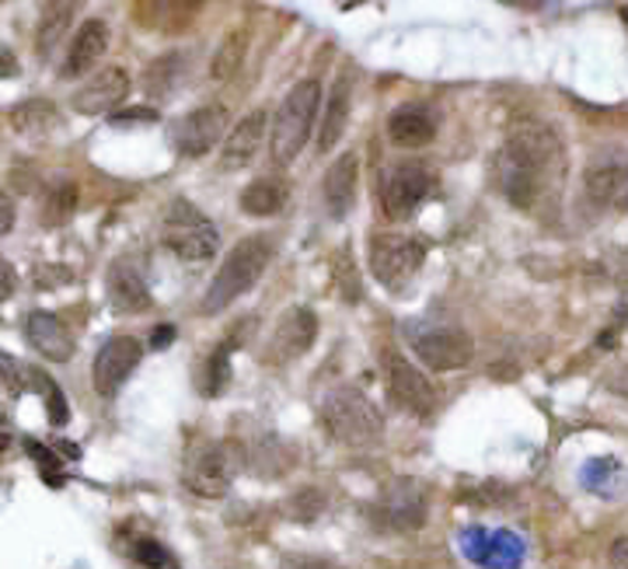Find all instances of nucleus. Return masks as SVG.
<instances>
[{
	"label": "nucleus",
	"mask_w": 628,
	"mask_h": 569,
	"mask_svg": "<svg viewBox=\"0 0 628 569\" xmlns=\"http://www.w3.org/2000/svg\"><path fill=\"white\" fill-rule=\"evenodd\" d=\"M356 182H359V158L356 155H342L339 161L329 164L326 179H321V196L335 220H342L356 203Z\"/></svg>",
	"instance_id": "obj_20"
},
{
	"label": "nucleus",
	"mask_w": 628,
	"mask_h": 569,
	"mask_svg": "<svg viewBox=\"0 0 628 569\" xmlns=\"http://www.w3.org/2000/svg\"><path fill=\"white\" fill-rule=\"evenodd\" d=\"M265 137V112H249L244 120L231 126L220 150V168L224 172H238V168H249L259 155V144Z\"/></svg>",
	"instance_id": "obj_17"
},
{
	"label": "nucleus",
	"mask_w": 628,
	"mask_h": 569,
	"mask_svg": "<svg viewBox=\"0 0 628 569\" xmlns=\"http://www.w3.org/2000/svg\"><path fill=\"white\" fill-rule=\"evenodd\" d=\"M168 339H175V326H158V335H155V346H164Z\"/></svg>",
	"instance_id": "obj_41"
},
{
	"label": "nucleus",
	"mask_w": 628,
	"mask_h": 569,
	"mask_svg": "<svg viewBox=\"0 0 628 569\" xmlns=\"http://www.w3.org/2000/svg\"><path fill=\"white\" fill-rule=\"evenodd\" d=\"M25 339L32 343V350L53 360V364H67L73 356V335L64 326L60 318L49 315V311H32L25 321Z\"/></svg>",
	"instance_id": "obj_18"
},
{
	"label": "nucleus",
	"mask_w": 628,
	"mask_h": 569,
	"mask_svg": "<svg viewBox=\"0 0 628 569\" xmlns=\"http://www.w3.org/2000/svg\"><path fill=\"white\" fill-rule=\"evenodd\" d=\"M346 120H350V81L342 78V81H335L332 102L326 105V120H321V133H318L321 155H329V150L339 144L342 129H346Z\"/></svg>",
	"instance_id": "obj_24"
},
{
	"label": "nucleus",
	"mask_w": 628,
	"mask_h": 569,
	"mask_svg": "<svg viewBox=\"0 0 628 569\" xmlns=\"http://www.w3.org/2000/svg\"><path fill=\"white\" fill-rule=\"evenodd\" d=\"M126 94H129V73L123 67H105L73 91L70 105L81 116H102V112L119 109Z\"/></svg>",
	"instance_id": "obj_14"
},
{
	"label": "nucleus",
	"mask_w": 628,
	"mask_h": 569,
	"mask_svg": "<svg viewBox=\"0 0 628 569\" xmlns=\"http://www.w3.org/2000/svg\"><path fill=\"white\" fill-rule=\"evenodd\" d=\"M140 360H144L140 339H133V335L109 339V343L99 350V356H94V371H91L94 391H99L102 398H112L126 385V377L140 367Z\"/></svg>",
	"instance_id": "obj_13"
},
{
	"label": "nucleus",
	"mask_w": 628,
	"mask_h": 569,
	"mask_svg": "<svg viewBox=\"0 0 628 569\" xmlns=\"http://www.w3.org/2000/svg\"><path fill=\"white\" fill-rule=\"evenodd\" d=\"M238 468H241V447L227 441H203L189 447L182 465V482L193 497L220 500L235 486Z\"/></svg>",
	"instance_id": "obj_5"
},
{
	"label": "nucleus",
	"mask_w": 628,
	"mask_h": 569,
	"mask_svg": "<svg viewBox=\"0 0 628 569\" xmlns=\"http://www.w3.org/2000/svg\"><path fill=\"white\" fill-rule=\"evenodd\" d=\"M412 350L430 371H461L475 360V343L465 329H426L412 335Z\"/></svg>",
	"instance_id": "obj_12"
},
{
	"label": "nucleus",
	"mask_w": 628,
	"mask_h": 569,
	"mask_svg": "<svg viewBox=\"0 0 628 569\" xmlns=\"http://www.w3.org/2000/svg\"><path fill=\"white\" fill-rule=\"evenodd\" d=\"M607 559H612V569H628V538H618Z\"/></svg>",
	"instance_id": "obj_38"
},
{
	"label": "nucleus",
	"mask_w": 628,
	"mask_h": 569,
	"mask_svg": "<svg viewBox=\"0 0 628 569\" xmlns=\"http://www.w3.org/2000/svg\"><path fill=\"white\" fill-rule=\"evenodd\" d=\"M377 521L391 531H415L426 524V489L415 479H395L377 497Z\"/></svg>",
	"instance_id": "obj_11"
},
{
	"label": "nucleus",
	"mask_w": 628,
	"mask_h": 569,
	"mask_svg": "<svg viewBox=\"0 0 628 569\" xmlns=\"http://www.w3.org/2000/svg\"><path fill=\"white\" fill-rule=\"evenodd\" d=\"M73 11H78L73 4H46L43 8V18H39V53L43 56H49L56 46H60V39L70 29Z\"/></svg>",
	"instance_id": "obj_28"
},
{
	"label": "nucleus",
	"mask_w": 628,
	"mask_h": 569,
	"mask_svg": "<svg viewBox=\"0 0 628 569\" xmlns=\"http://www.w3.org/2000/svg\"><path fill=\"white\" fill-rule=\"evenodd\" d=\"M615 468H618V465H615L612 458H597V462H590V465H586V471H583V482H586L590 489H601V482H604V479H612V476H615Z\"/></svg>",
	"instance_id": "obj_33"
},
{
	"label": "nucleus",
	"mask_w": 628,
	"mask_h": 569,
	"mask_svg": "<svg viewBox=\"0 0 628 569\" xmlns=\"http://www.w3.org/2000/svg\"><path fill=\"white\" fill-rule=\"evenodd\" d=\"M426 259V244L409 235H377L370 244V273L385 291H402Z\"/></svg>",
	"instance_id": "obj_7"
},
{
	"label": "nucleus",
	"mask_w": 628,
	"mask_h": 569,
	"mask_svg": "<svg viewBox=\"0 0 628 569\" xmlns=\"http://www.w3.org/2000/svg\"><path fill=\"white\" fill-rule=\"evenodd\" d=\"M179 73H182L179 53L161 56L158 64H150V70H147V88H150V94H168V91H175V78H179Z\"/></svg>",
	"instance_id": "obj_30"
},
{
	"label": "nucleus",
	"mask_w": 628,
	"mask_h": 569,
	"mask_svg": "<svg viewBox=\"0 0 628 569\" xmlns=\"http://www.w3.org/2000/svg\"><path fill=\"white\" fill-rule=\"evenodd\" d=\"M133 559H137L140 566H147V569H164L168 566V553L155 538H140L137 545H133Z\"/></svg>",
	"instance_id": "obj_32"
},
{
	"label": "nucleus",
	"mask_w": 628,
	"mask_h": 569,
	"mask_svg": "<svg viewBox=\"0 0 628 569\" xmlns=\"http://www.w3.org/2000/svg\"><path fill=\"white\" fill-rule=\"evenodd\" d=\"M137 123H158V112L133 109V112H116V116H112V126H137Z\"/></svg>",
	"instance_id": "obj_35"
},
{
	"label": "nucleus",
	"mask_w": 628,
	"mask_h": 569,
	"mask_svg": "<svg viewBox=\"0 0 628 569\" xmlns=\"http://www.w3.org/2000/svg\"><path fill=\"white\" fill-rule=\"evenodd\" d=\"M612 270H615V276H618L621 283H628V249L612 259Z\"/></svg>",
	"instance_id": "obj_39"
},
{
	"label": "nucleus",
	"mask_w": 628,
	"mask_h": 569,
	"mask_svg": "<svg viewBox=\"0 0 628 569\" xmlns=\"http://www.w3.org/2000/svg\"><path fill=\"white\" fill-rule=\"evenodd\" d=\"M231 382V346H220L209 356V374H206V395H220L224 385Z\"/></svg>",
	"instance_id": "obj_31"
},
{
	"label": "nucleus",
	"mask_w": 628,
	"mask_h": 569,
	"mask_svg": "<svg viewBox=\"0 0 628 569\" xmlns=\"http://www.w3.org/2000/svg\"><path fill=\"white\" fill-rule=\"evenodd\" d=\"M14 294V270H11V265H4V276H0V297H11Z\"/></svg>",
	"instance_id": "obj_40"
},
{
	"label": "nucleus",
	"mask_w": 628,
	"mask_h": 569,
	"mask_svg": "<svg viewBox=\"0 0 628 569\" xmlns=\"http://www.w3.org/2000/svg\"><path fill=\"white\" fill-rule=\"evenodd\" d=\"M433 189H436V179L430 168L415 161L395 164L385 172V179H380V206H385V214L391 220H406L426 203Z\"/></svg>",
	"instance_id": "obj_8"
},
{
	"label": "nucleus",
	"mask_w": 628,
	"mask_h": 569,
	"mask_svg": "<svg viewBox=\"0 0 628 569\" xmlns=\"http://www.w3.org/2000/svg\"><path fill=\"white\" fill-rule=\"evenodd\" d=\"M315 339H318V315L311 308H290L279 318L270 353L276 360H294L300 353H308L315 346Z\"/></svg>",
	"instance_id": "obj_19"
},
{
	"label": "nucleus",
	"mask_w": 628,
	"mask_h": 569,
	"mask_svg": "<svg viewBox=\"0 0 628 569\" xmlns=\"http://www.w3.org/2000/svg\"><path fill=\"white\" fill-rule=\"evenodd\" d=\"M244 49H249V32L238 29V32H227L224 43L217 46L214 60H209V78L214 81H231L241 60H244Z\"/></svg>",
	"instance_id": "obj_26"
},
{
	"label": "nucleus",
	"mask_w": 628,
	"mask_h": 569,
	"mask_svg": "<svg viewBox=\"0 0 628 569\" xmlns=\"http://www.w3.org/2000/svg\"><path fill=\"white\" fill-rule=\"evenodd\" d=\"M283 203H287V185L279 179H259L241 193V210L252 217H270L279 214Z\"/></svg>",
	"instance_id": "obj_25"
},
{
	"label": "nucleus",
	"mask_w": 628,
	"mask_h": 569,
	"mask_svg": "<svg viewBox=\"0 0 628 569\" xmlns=\"http://www.w3.org/2000/svg\"><path fill=\"white\" fill-rule=\"evenodd\" d=\"M321 423L332 433V441L346 447L374 444L385 433V416L377 412L374 398L353 385H339L321 402Z\"/></svg>",
	"instance_id": "obj_3"
},
{
	"label": "nucleus",
	"mask_w": 628,
	"mask_h": 569,
	"mask_svg": "<svg viewBox=\"0 0 628 569\" xmlns=\"http://www.w3.org/2000/svg\"><path fill=\"white\" fill-rule=\"evenodd\" d=\"M11 227H14V200L4 193L0 196V235H8Z\"/></svg>",
	"instance_id": "obj_37"
},
{
	"label": "nucleus",
	"mask_w": 628,
	"mask_h": 569,
	"mask_svg": "<svg viewBox=\"0 0 628 569\" xmlns=\"http://www.w3.org/2000/svg\"><path fill=\"white\" fill-rule=\"evenodd\" d=\"M380 364H385V374H388V391L391 398L402 409H409L412 416H430L436 409V391L433 385L423 377V371L412 367L409 360L402 353L395 350H385V356H380Z\"/></svg>",
	"instance_id": "obj_10"
},
{
	"label": "nucleus",
	"mask_w": 628,
	"mask_h": 569,
	"mask_svg": "<svg viewBox=\"0 0 628 569\" xmlns=\"http://www.w3.org/2000/svg\"><path fill=\"white\" fill-rule=\"evenodd\" d=\"M109 305L119 315H140L150 308V291L144 283V273L129 259L109 265Z\"/></svg>",
	"instance_id": "obj_16"
},
{
	"label": "nucleus",
	"mask_w": 628,
	"mask_h": 569,
	"mask_svg": "<svg viewBox=\"0 0 628 569\" xmlns=\"http://www.w3.org/2000/svg\"><path fill=\"white\" fill-rule=\"evenodd\" d=\"M388 137H391L395 147H406V150L426 147L436 137V120L430 116L423 105H402V109L391 112Z\"/></svg>",
	"instance_id": "obj_23"
},
{
	"label": "nucleus",
	"mask_w": 628,
	"mask_h": 569,
	"mask_svg": "<svg viewBox=\"0 0 628 569\" xmlns=\"http://www.w3.org/2000/svg\"><path fill=\"white\" fill-rule=\"evenodd\" d=\"M321 109V84L315 78L297 81L287 99L276 109V123H273V161L276 164H290L304 144L311 140V129Z\"/></svg>",
	"instance_id": "obj_4"
},
{
	"label": "nucleus",
	"mask_w": 628,
	"mask_h": 569,
	"mask_svg": "<svg viewBox=\"0 0 628 569\" xmlns=\"http://www.w3.org/2000/svg\"><path fill=\"white\" fill-rule=\"evenodd\" d=\"M109 49V25L105 18H88L81 32L73 35V43L67 49L64 60V78H84V73L102 60V53Z\"/></svg>",
	"instance_id": "obj_21"
},
{
	"label": "nucleus",
	"mask_w": 628,
	"mask_h": 569,
	"mask_svg": "<svg viewBox=\"0 0 628 569\" xmlns=\"http://www.w3.org/2000/svg\"><path fill=\"white\" fill-rule=\"evenodd\" d=\"M492 175H496L506 203H513L517 210H530L545 189L559 175H566V155L559 137L538 123L513 126L503 147L496 150Z\"/></svg>",
	"instance_id": "obj_1"
},
{
	"label": "nucleus",
	"mask_w": 628,
	"mask_h": 569,
	"mask_svg": "<svg viewBox=\"0 0 628 569\" xmlns=\"http://www.w3.org/2000/svg\"><path fill=\"white\" fill-rule=\"evenodd\" d=\"M73 210H78V185H53L46 193V203H43V220L46 227H60L73 217Z\"/></svg>",
	"instance_id": "obj_29"
},
{
	"label": "nucleus",
	"mask_w": 628,
	"mask_h": 569,
	"mask_svg": "<svg viewBox=\"0 0 628 569\" xmlns=\"http://www.w3.org/2000/svg\"><path fill=\"white\" fill-rule=\"evenodd\" d=\"M621 14H625V18H628V8H625V11H621Z\"/></svg>",
	"instance_id": "obj_42"
},
{
	"label": "nucleus",
	"mask_w": 628,
	"mask_h": 569,
	"mask_svg": "<svg viewBox=\"0 0 628 569\" xmlns=\"http://www.w3.org/2000/svg\"><path fill=\"white\" fill-rule=\"evenodd\" d=\"M164 249L175 252L189 265H203L217 255L220 235L217 227L206 220L203 210H196V206L185 200H175L164 217Z\"/></svg>",
	"instance_id": "obj_6"
},
{
	"label": "nucleus",
	"mask_w": 628,
	"mask_h": 569,
	"mask_svg": "<svg viewBox=\"0 0 628 569\" xmlns=\"http://www.w3.org/2000/svg\"><path fill=\"white\" fill-rule=\"evenodd\" d=\"M279 569H346V566H339L332 559H318V556H290L283 559Z\"/></svg>",
	"instance_id": "obj_34"
},
{
	"label": "nucleus",
	"mask_w": 628,
	"mask_h": 569,
	"mask_svg": "<svg viewBox=\"0 0 628 569\" xmlns=\"http://www.w3.org/2000/svg\"><path fill=\"white\" fill-rule=\"evenodd\" d=\"M220 137L227 140V105L220 102L185 112V116L171 126V140H175V150L182 158H203Z\"/></svg>",
	"instance_id": "obj_9"
},
{
	"label": "nucleus",
	"mask_w": 628,
	"mask_h": 569,
	"mask_svg": "<svg viewBox=\"0 0 628 569\" xmlns=\"http://www.w3.org/2000/svg\"><path fill=\"white\" fill-rule=\"evenodd\" d=\"M465 553L471 562H479L482 569H517L524 559V542L513 535V531H496V535H486L482 527L465 531Z\"/></svg>",
	"instance_id": "obj_15"
},
{
	"label": "nucleus",
	"mask_w": 628,
	"mask_h": 569,
	"mask_svg": "<svg viewBox=\"0 0 628 569\" xmlns=\"http://www.w3.org/2000/svg\"><path fill=\"white\" fill-rule=\"evenodd\" d=\"M273 259V241L265 235H252V238H241L231 252H227L220 273L209 283V291L203 294V315H220L235 305L238 297L249 294L255 283L262 280L265 265Z\"/></svg>",
	"instance_id": "obj_2"
},
{
	"label": "nucleus",
	"mask_w": 628,
	"mask_h": 569,
	"mask_svg": "<svg viewBox=\"0 0 628 569\" xmlns=\"http://www.w3.org/2000/svg\"><path fill=\"white\" fill-rule=\"evenodd\" d=\"M56 123H60V112L53 109V102H43V99L22 102V105H14V112H11V126L18 133H25V137H39V133H49Z\"/></svg>",
	"instance_id": "obj_27"
},
{
	"label": "nucleus",
	"mask_w": 628,
	"mask_h": 569,
	"mask_svg": "<svg viewBox=\"0 0 628 569\" xmlns=\"http://www.w3.org/2000/svg\"><path fill=\"white\" fill-rule=\"evenodd\" d=\"M604 385L607 391H615L618 398H628V364H618L615 371L604 374Z\"/></svg>",
	"instance_id": "obj_36"
},
{
	"label": "nucleus",
	"mask_w": 628,
	"mask_h": 569,
	"mask_svg": "<svg viewBox=\"0 0 628 569\" xmlns=\"http://www.w3.org/2000/svg\"><path fill=\"white\" fill-rule=\"evenodd\" d=\"M586 196L604 210H628V164H597L590 168L586 179Z\"/></svg>",
	"instance_id": "obj_22"
}]
</instances>
